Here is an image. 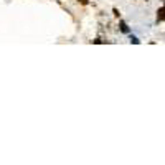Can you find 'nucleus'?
Returning <instances> with one entry per match:
<instances>
[{
    "label": "nucleus",
    "instance_id": "1",
    "mask_svg": "<svg viewBox=\"0 0 165 165\" xmlns=\"http://www.w3.org/2000/svg\"><path fill=\"white\" fill-rule=\"evenodd\" d=\"M157 20H159V21H164L165 20V5L157 10Z\"/></svg>",
    "mask_w": 165,
    "mask_h": 165
},
{
    "label": "nucleus",
    "instance_id": "2",
    "mask_svg": "<svg viewBox=\"0 0 165 165\" xmlns=\"http://www.w3.org/2000/svg\"><path fill=\"white\" fill-rule=\"evenodd\" d=\"M121 30H122L124 33H127V31H129V28H127V25H125L124 21H121Z\"/></svg>",
    "mask_w": 165,
    "mask_h": 165
},
{
    "label": "nucleus",
    "instance_id": "3",
    "mask_svg": "<svg viewBox=\"0 0 165 165\" xmlns=\"http://www.w3.org/2000/svg\"><path fill=\"white\" fill-rule=\"evenodd\" d=\"M130 41H132V43H139V40H137L135 36H132V38H130Z\"/></svg>",
    "mask_w": 165,
    "mask_h": 165
}]
</instances>
